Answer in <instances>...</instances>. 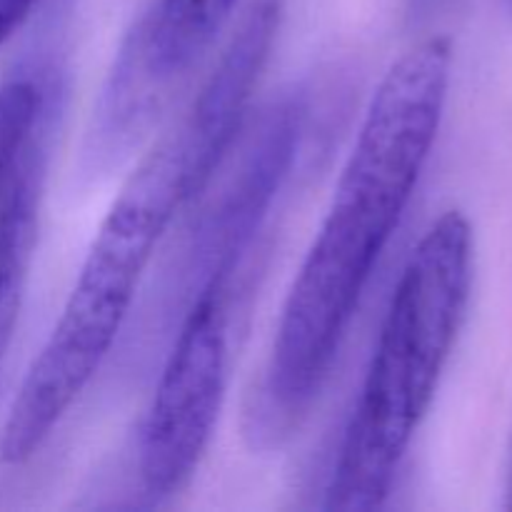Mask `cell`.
Masks as SVG:
<instances>
[{
	"instance_id": "cell-10",
	"label": "cell",
	"mask_w": 512,
	"mask_h": 512,
	"mask_svg": "<svg viewBox=\"0 0 512 512\" xmlns=\"http://www.w3.org/2000/svg\"><path fill=\"white\" fill-rule=\"evenodd\" d=\"M510 8H512V0H510Z\"/></svg>"
},
{
	"instance_id": "cell-8",
	"label": "cell",
	"mask_w": 512,
	"mask_h": 512,
	"mask_svg": "<svg viewBox=\"0 0 512 512\" xmlns=\"http://www.w3.org/2000/svg\"><path fill=\"white\" fill-rule=\"evenodd\" d=\"M38 0H0V50L28 20Z\"/></svg>"
},
{
	"instance_id": "cell-5",
	"label": "cell",
	"mask_w": 512,
	"mask_h": 512,
	"mask_svg": "<svg viewBox=\"0 0 512 512\" xmlns=\"http://www.w3.org/2000/svg\"><path fill=\"white\" fill-rule=\"evenodd\" d=\"M235 275L205 285L180 315L138 435V475L150 500L188 488L213 440L228 393Z\"/></svg>"
},
{
	"instance_id": "cell-2",
	"label": "cell",
	"mask_w": 512,
	"mask_h": 512,
	"mask_svg": "<svg viewBox=\"0 0 512 512\" xmlns=\"http://www.w3.org/2000/svg\"><path fill=\"white\" fill-rule=\"evenodd\" d=\"M450 65L448 40L428 38L405 50L380 80L275 328L250 413V435L260 443L290 435L323 390L438 138Z\"/></svg>"
},
{
	"instance_id": "cell-4",
	"label": "cell",
	"mask_w": 512,
	"mask_h": 512,
	"mask_svg": "<svg viewBox=\"0 0 512 512\" xmlns=\"http://www.w3.org/2000/svg\"><path fill=\"white\" fill-rule=\"evenodd\" d=\"M308 103L303 93H288L243 125L213 175L215 193L203 198L183 240V250L165 275L160 305L173 318L213 280L235 275L255 235L263 228L283 190L303 143Z\"/></svg>"
},
{
	"instance_id": "cell-6",
	"label": "cell",
	"mask_w": 512,
	"mask_h": 512,
	"mask_svg": "<svg viewBox=\"0 0 512 512\" xmlns=\"http://www.w3.org/2000/svg\"><path fill=\"white\" fill-rule=\"evenodd\" d=\"M238 0H153L115 55L95 108L85 163L108 170L128 155L173 90L213 48Z\"/></svg>"
},
{
	"instance_id": "cell-9",
	"label": "cell",
	"mask_w": 512,
	"mask_h": 512,
	"mask_svg": "<svg viewBox=\"0 0 512 512\" xmlns=\"http://www.w3.org/2000/svg\"><path fill=\"white\" fill-rule=\"evenodd\" d=\"M508 508L512 510V468H510V483H508Z\"/></svg>"
},
{
	"instance_id": "cell-3",
	"label": "cell",
	"mask_w": 512,
	"mask_h": 512,
	"mask_svg": "<svg viewBox=\"0 0 512 512\" xmlns=\"http://www.w3.org/2000/svg\"><path fill=\"white\" fill-rule=\"evenodd\" d=\"M473 268V225L448 210L425 230L395 285L330 470L325 510L385 505L458 343Z\"/></svg>"
},
{
	"instance_id": "cell-1",
	"label": "cell",
	"mask_w": 512,
	"mask_h": 512,
	"mask_svg": "<svg viewBox=\"0 0 512 512\" xmlns=\"http://www.w3.org/2000/svg\"><path fill=\"white\" fill-rule=\"evenodd\" d=\"M278 23V0L250 8L193 103L160 133L110 205L63 313L10 405L0 463H28L105 363L160 240L208 188L243 130Z\"/></svg>"
},
{
	"instance_id": "cell-7",
	"label": "cell",
	"mask_w": 512,
	"mask_h": 512,
	"mask_svg": "<svg viewBox=\"0 0 512 512\" xmlns=\"http://www.w3.org/2000/svg\"><path fill=\"white\" fill-rule=\"evenodd\" d=\"M53 93L45 70H30L0 88V238L23 220L38 218Z\"/></svg>"
}]
</instances>
